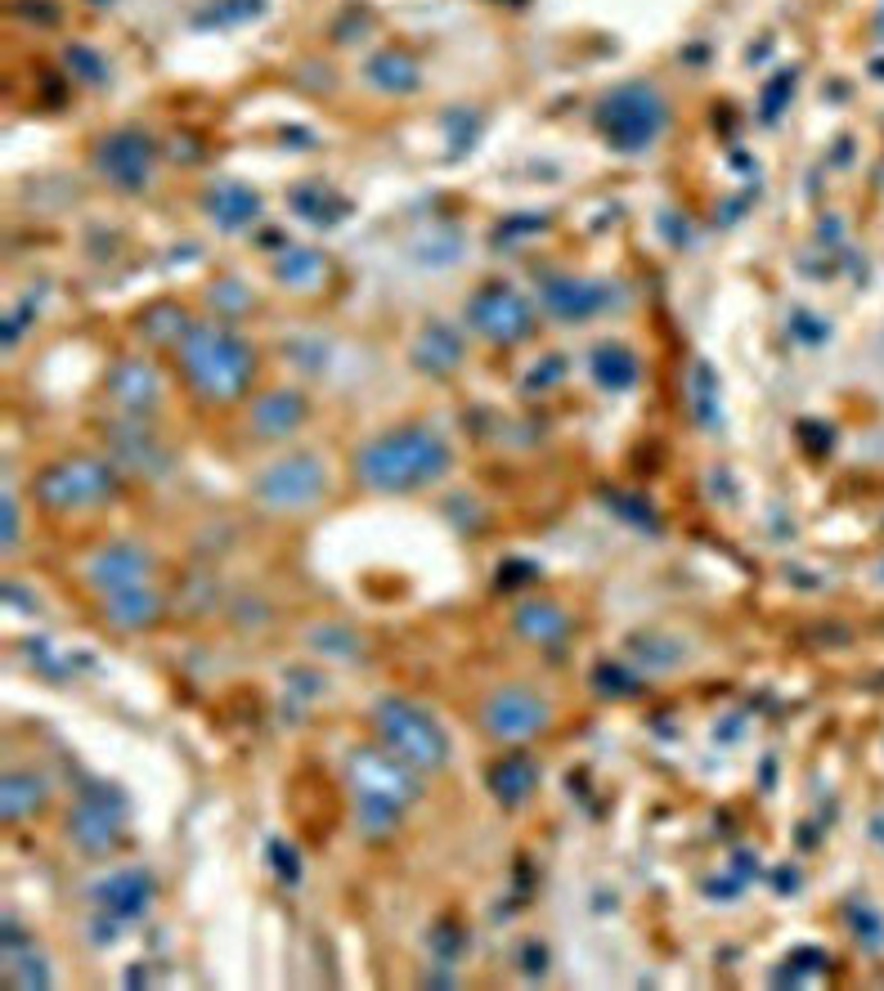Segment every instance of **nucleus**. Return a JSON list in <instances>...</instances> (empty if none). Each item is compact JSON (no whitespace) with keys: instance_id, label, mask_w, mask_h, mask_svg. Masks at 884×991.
<instances>
[{"instance_id":"obj_14","label":"nucleus","mask_w":884,"mask_h":991,"mask_svg":"<svg viewBox=\"0 0 884 991\" xmlns=\"http://www.w3.org/2000/svg\"><path fill=\"white\" fill-rule=\"evenodd\" d=\"M633 377H637V364H633L629 351H620V346H602V351H597V382H602V386L624 391Z\"/></svg>"},{"instance_id":"obj_9","label":"nucleus","mask_w":884,"mask_h":991,"mask_svg":"<svg viewBox=\"0 0 884 991\" xmlns=\"http://www.w3.org/2000/svg\"><path fill=\"white\" fill-rule=\"evenodd\" d=\"M140 570H144V557L135 553V547H108L94 566V584H103L108 593H122V588L140 584Z\"/></svg>"},{"instance_id":"obj_2","label":"nucleus","mask_w":884,"mask_h":991,"mask_svg":"<svg viewBox=\"0 0 884 991\" xmlns=\"http://www.w3.org/2000/svg\"><path fill=\"white\" fill-rule=\"evenodd\" d=\"M184 373L211 400H234L252 377V351L225 327H193L184 337Z\"/></svg>"},{"instance_id":"obj_8","label":"nucleus","mask_w":884,"mask_h":991,"mask_svg":"<svg viewBox=\"0 0 884 991\" xmlns=\"http://www.w3.org/2000/svg\"><path fill=\"white\" fill-rule=\"evenodd\" d=\"M548 722V705L521 687H508L499 696H490L485 705V727L503 740H521V736H534L539 727Z\"/></svg>"},{"instance_id":"obj_4","label":"nucleus","mask_w":884,"mask_h":991,"mask_svg":"<svg viewBox=\"0 0 884 991\" xmlns=\"http://www.w3.org/2000/svg\"><path fill=\"white\" fill-rule=\"evenodd\" d=\"M378 731H382V740L391 745L395 758L418 762V767H440V762H445V754H450L445 731H440L426 714L409 709L404 700H386L378 709Z\"/></svg>"},{"instance_id":"obj_5","label":"nucleus","mask_w":884,"mask_h":991,"mask_svg":"<svg viewBox=\"0 0 884 991\" xmlns=\"http://www.w3.org/2000/svg\"><path fill=\"white\" fill-rule=\"evenodd\" d=\"M94 162H99V171H103L108 180H113L118 189H144V184H149V171H153V149H149L144 135H135V131H118V135L99 140Z\"/></svg>"},{"instance_id":"obj_16","label":"nucleus","mask_w":884,"mask_h":991,"mask_svg":"<svg viewBox=\"0 0 884 991\" xmlns=\"http://www.w3.org/2000/svg\"><path fill=\"white\" fill-rule=\"evenodd\" d=\"M314 270H319V256H297L292 265H279V274H283V279H292V283H305Z\"/></svg>"},{"instance_id":"obj_15","label":"nucleus","mask_w":884,"mask_h":991,"mask_svg":"<svg viewBox=\"0 0 884 991\" xmlns=\"http://www.w3.org/2000/svg\"><path fill=\"white\" fill-rule=\"evenodd\" d=\"M525 790H534V767L525 758H503L494 767V795L503 799H521Z\"/></svg>"},{"instance_id":"obj_7","label":"nucleus","mask_w":884,"mask_h":991,"mask_svg":"<svg viewBox=\"0 0 884 991\" xmlns=\"http://www.w3.org/2000/svg\"><path fill=\"white\" fill-rule=\"evenodd\" d=\"M323 489V472L314 458H288V463H274L261 481V498L270 507H305L314 503Z\"/></svg>"},{"instance_id":"obj_6","label":"nucleus","mask_w":884,"mask_h":991,"mask_svg":"<svg viewBox=\"0 0 884 991\" xmlns=\"http://www.w3.org/2000/svg\"><path fill=\"white\" fill-rule=\"evenodd\" d=\"M472 323L481 327L485 337L516 342V337L530 333V310H525V301H521L512 287L494 283V287L476 292V301H472Z\"/></svg>"},{"instance_id":"obj_11","label":"nucleus","mask_w":884,"mask_h":991,"mask_svg":"<svg viewBox=\"0 0 884 991\" xmlns=\"http://www.w3.org/2000/svg\"><path fill=\"white\" fill-rule=\"evenodd\" d=\"M207 206L220 215V225H230V230L257 215V198H252L243 184H220V189L207 198Z\"/></svg>"},{"instance_id":"obj_1","label":"nucleus","mask_w":884,"mask_h":991,"mask_svg":"<svg viewBox=\"0 0 884 991\" xmlns=\"http://www.w3.org/2000/svg\"><path fill=\"white\" fill-rule=\"evenodd\" d=\"M445 472H450V445L426 426L378 435L360 454V481L378 494H404V489L440 481Z\"/></svg>"},{"instance_id":"obj_10","label":"nucleus","mask_w":884,"mask_h":991,"mask_svg":"<svg viewBox=\"0 0 884 991\" xmlns=\"http://www.w3.org/2000/svg\"><path fill=\"white\" fill-rule=\"evenodd\" d=\"M301 417H305V404H301L292 391H279V395H270L265 404H257V431H261V435H283V431H292Z\"/></svg>"},{"instance_id":"obj_12","label":"nucleus","mask_w":884,"mask_h":991,"mask_svg":"<svg viewBox=\"0 0 884 991\" xmlns=\"http://www.w3.org/2000/svg\"><path fill=\"white\" fill-rule=\"evenodd\" d=\"M543 296H548V305L557 310L562 318H584V314H593V310L602 305V292H593V287H584V283H557V287H543Z\"/></svg>"},{"instance_id":"obj_13","label":"nucleus","mask_w":884,"mask_h":991,"mask_svg":"<svg viewBox=\"0 0 884 991\" xmlns=\"http://www.w3.org/2000/svg\"><path fill=\"white\" fill-rule=\"evenodd\" d=\"M103 898H108V907L113 911H122V916H135V911H144V893H149V884L135 874V870H127V874H118V879H108V884L99 889Z\"/></svg>"},{"instance_id":"obj_3","label":"nucleus","mask_w":884,"mask_h":991,"mask_svg":"<svg viewBox=\"0 0 884 991\" xmlns=\"http://www.w3.org/2000/svg\"><path fill=\"white\" fill-rule=\"evenodd\" d=\"M597 122L615 149H646L665 131V99L651 85H620L602 99Z\"/></svg>"}]
</instances>
